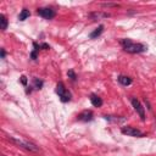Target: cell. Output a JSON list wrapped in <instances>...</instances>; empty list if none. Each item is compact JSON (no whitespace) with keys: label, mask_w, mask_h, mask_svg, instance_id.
<instances>
[{"label":"cell","mask_w":156,"mask_h":156,"mask_svg":"<svg viewBox=\"0 0 156 156\" xmlns=\"http://www.w3.org/2000/svg\"><path fill=\"white\" fill-rule=\"evenodd\" d=\"M101 6H104V7H117L118 5H117V4H110V2H104V4H101Z\"/></svg>","instance_id":"17"},{"label":"cell","mask_w":156,"mask_h":156,"mask_svg":"<svg viewBox=\"0 0 156 156\" xmlns=\"http://www.w3.org/2000/svg\"><path fill=\"white\" fill-rule=\"evenodd\" d=\"M121 45L124 49V51H127L129 54H139V52H144L147 50L146 45H144L141 43H135L132 39H122Z\"/></svg>","instance_id":"1"},{"label":"cell","mask_w":156,"mask_h":156,"mask_svg":"<svg viewBox=\"0 0 156 156\" xmlns=\"http://www.w3.org/2000/svg\"><path fill=\"white\" fill-rule=\"evenodd\" d=\"M90 102H91V105L95 106V107H100V106L102 105L101 98H99V96L95 95V94H91V95H90Z\"/></svg>","instance_id":"9"},{"label":"cell","mask_w":156,"mask_h":156,"mask_svg":"<svg viewBox=\"0 0 156 156\" xmlns=\"http://www.w3.org/2000/svg\"><path fill=\"white\" fill-rule=\"evenodd\" d=\"M118 82H119L122 85L127 87V85H130V84H132V78L128 77V76H119V77H118Z\"/></svg>","instance_id":"10"},{"label":"cell","mask_w":156,"mask_h":156,"mask_svg":"<svg viewBox=\"0 0 156 156\" xmlns=\"http://www.w3.org/2000/svg\"><path fill=\"white\" fill-rule=\"evenodd\" d=\"M56 93L58 94V98L61 99L62 102H67L71 100V93L66 89L65 84L62 82H58L56 85Z\"/></svg>","instance_id":"3"},{"label":"cell","mask_w":156,"mask_h":156,"mask_svg":"<svg viewBox=\"0 0 156 156\" xmlns=\"http://www.w3.org/2000/svg\"><path fill=\"white\" fill-rule=\"evenodd\" d=\"M121 132H122V134H126V135H129V136H144V134L139 129H136L134 127H130V126L123 127L121 129Z\"/></svg>","instance_id":"5"},{"label":"cell","mask_w":156,"mask_h":156,"mask_svg":"<svg viewBox=\"0 0 156 156\" xmlns=\"http://www.w3.org/2000/svg\"><path fill=\"white\" fill-rule=\"evenodd\" d=\"M21 82H22L23 85H26V84H27V77H26V76H22V77H21Z\"/></svg>","instance_id":"18"},{"label":"cell","mask_w":156,"mask_h":156,"mask_svg":"<svg viewBox=\"0 0 156 156\" xmlns=\"http://www.w3.org/2000/svg\"><path fill=\"white\" fill-rule=\"evenodd\" d=\"M9 140H10L11 143L16 144L17 146L23 147V149H26V150H28V151H32V152H38V151H40L39 146H37L35 144H33V143H30V141H28V140H22V139L13 138V136H9Z\"/></svg>","instance_id":"2"},{"label":"cell","mask_w":156,"mask_h":156,"mask_svg":"<svg viewBox=\"0 0 156 156\" xmlns=\"http://www.w3.org/2000/svg\"><path fill=\"white\" fill-rule=\"evenodd\" d=\"M5 54H6V52H5V50H4V49H1V58H4V57H5Z\"/></svg>","instance_id":"20"},{"label":"cell","mask_w":156,"mask_h":156,"mask_svg":"<svg viewBox=\"0 0 156 156\" xmlns=\"http://www.w3.org/2000/svg\"><path fill=\"white\" fill-rule=\"evenodd\" d=\"M132 105H133L134 110L136 111V113L139 115V117L141 118V121H145V110H144V107L141 106V104L139 102V100L135 99V98H133V99H132Z\"/></svg>","instance_id":"6"},{"label":"cell","mask_w":156,"mask_h":156,"mask_svg":"<svg viewBox=\"0 0 156 156\" xmlns=\"http://www.w3.org/2000/svg\"><path fill=\"white\" fill-rule=\"evenodd\" d=\"M33 82H34V87H35V89H40V88L43 87V80H39L38 78H34Z\"/></svg>","instance_id":"15"},{"label":"cell","mask_w":156,"mask_h":156,"mask_svg":"<svg viewBox=\"0 0 156 156\" xmlns=\"http://www.w3.org/2000/svg\"><path fill=\"white\" fill-rule=\"evenodd\" d=\"M40 46H41L43 49H49V45H48V44H41Z\"/></svg>","instance_id":"19"},{"label":"cell","mask_w":156,"mask_h":156,"mask_svg":"<svg viewBox=\"0 0 156 156\" xmlns=\"http://www.w3.org/2000/svg\"><path fill=\"white\" fill-rule=\"evenodd\" d=\"M67 76H68L72 80H76V79H77V76H76V73H74V71H73V69H69V71L67 72Z\"/></svg>","instance_id":"16"},{"label":"cell","mask_w":156,"mask_h":156,"mask_svg":"<svg viewBox=\"0 0 156 156\" xmlns=\"http://www.w3.org/2000/svg\"><path fill=\"white\" fill-rule=\"evenodd\" d=\"M37 13L39 16H41L43 18H45V20H51V18H54L56 16L55 10H52L50 7H40V9L37 10Z\"/></svg>","instance_id":"4"},{"label":"cell","mask_w":156,"mask_h":156,"mask_svg":"<svg viewBox=\"0 0 156 156\" xmlns=\"http://www.w3.org/2000/svg\"><path fill=\"white\" fill-rule=\"evenodd\" d=\"M29 16H30V12H29V10H27V9H23V10L21 11L20 16H18V20H20V21H24V20H27Z\"/></svg>","instance_id":"12"},{"label":"cell","mask_w":156,"mask_h":156,"mask_svg":"<svg viewBox=\"0 0 156 156\" xmlns=\"http://www.w3.org/2000/svg\"><path fill=\"white\" fill-rule=\"evenodd\" d=\"M111 15L107 13V12H91L89 13V17L93 18V20H99V18H107L110 17Z\"/></svg>","instance_id":"8"},{"label":"cell","mask_w":156,"mask_h":156,"mask_svg":"<svg viewBox=\"0 0 156 156\" xmlns=\"http://www.w3.org/2000/svg\"><path fill=\"white\" fill-rule=\"evenodd\" d=\"M2 156H5V155H2Z\"/></svg>","instance_id":"21"},{"label":"cell","mask_w":156,"mask_h":156,"mask_svg":"<svg viewBox=\"0 0 156 156\" xmlns=\"http://www.w3.org/2000/svg\"><path fill=\"white\" fill-rule=\"evenodd\" d=\"M7 18H6V16L5 15H0V28H1V30H5L6 28H7Z\"/></svg>","instance_id":"13"},{"label":"cell","mask_w":156,"mask_h":156,"mask_svg":"<svg viewBox=\"0 0 156 156\" xmlns=\"http://www.w3.org/2000/svg\"><path fill=\"white\" fill-rule=\"evenodd\" d=\"M78 119L79 121H84V122L91 121L93 119V112L89 111V110H85V111H83V112H80L78 115Z\"/></svg>","instance_id":"7"},{"label":"cell","mask_w":156,"mask_h":156,"mask_svg":"<svg viewBox=\"0 0 156 156\" xmlns=\"http://www.w3.org/2000/svg\"><path fill=\"white\" fill-rule=\"evenodd\" d=\"M102 30H104V26H102V24H100V26H99L94 32H91V33H90V35H89V37H90L91 39H95V38H98V37L102 33Z\"/></svg>","instance_id":"11"},{"label":"cell","mask_w":156,"mask_h":156,"mask_svg":"<svg viewBox=\"0 0 156 156\" xmlns=\"http://www.w3.org/2000/svg\"><path fill=\"white\" fill-rule=\"evenodd\" d=\"M33 45H34V51L32 52V55H30V56H32V58H33V60H35V58H37V51L39 50V48H40V46H39L37 43H33Z\"/></svg>","instance_id":"14"}]
</instances>
